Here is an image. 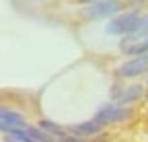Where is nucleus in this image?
<instances>
[{
    "mask_svg": "<svg viewBox=\"0 0 148 142\" xmlns=\"http://www.w3.org/2000/svg\"><path fill=\"white\" fill-rule=\"evenodd\" d=\"M130 117V109L123 107V105H103V107L97 111L95 119L103 126L107 123H117V121H123Z\"/></svg>",
    "mask_w": 148,
    "mask_h": 142,
    "instance_id": "nucleus-4",
    "label": "nucleus"
},
{
    "mask_svg": "<svg viewBox=\"0 0 148 142\" xmlns=\"http://www.w3.org/2000/svg\"><path fill=\"white\" fill-rule=\"evenodd\" d=\"M8 138H12L14 142H51L56 138H51V134H47L43 128H33V126H25L23 128H14L6 132Z\"/></svg>",
    "mask_w": 148,
    "mask_h": 142,
    "instance_id": "nucleus-2",
    "label": "nucleus"
},
{
    "mask_svg": "<svg viewBox=\"0 0 148 142\" xmlns=\"http://www.w3.org/2000/svg\"><path fill=\"white\" fill-rule=\"evenodd\" d=\"M121 8L119 0H95V2H90L86 8H84V14L86 16H92V19H97V16H107V14H113Z\"/></svg>",
    "mask_w": 148,
    "mask_h": 142,
    "instance_id": "nucleus-5",
    "label": "nucleus"
},
{
    "mask_svg": "<svg viewBox=\"0 0 148 142\" xmlns=\"http://www.w3.org/2000/svg\"><path fill=\"white\" fill-rule=\"evenodd\" d=\"M101 128H103V123H99L97 119H90V121L78 123V126H72L70 132L72 134H97V132H101Z\"/></svg>",
    "mask_w": 148,
    "mask_h": 142,
    "instance_id": "nucleus-9",
    "label": "nucleus"
},
{
    "mask_svg": "<svg viewBox=\"0 0 148 142\" xmlns=\"http://www.w3.org/2000/svg\"><path fill=\"white\" fill-rule=\"evenodd\" d=\"M0 126H2L4 132L14 130V128H23L25 126V117L21 113H16V111L2 109V111H0Z\"/></svg>",
    "mask_w": 148,
    "mask_h": 142,
    "instance_id": "nucleus-8",
    "label": "nucleus"
},
{
    "mask_svg": "<svg viewBox=\"0 0 148 142\" xmlns=\"http://www.w3.org/2000/svg\"><path fill=\"white\" fill-rule=\"evenodd\" d=\"M121 51L127 56H140V54H148V35H144V37L140 39H132V41H127V39H121L119 43Z\"/></svg>",
    "mask_w": 148,
    "mask_h": 142,
    "instance_id": "nucleus-6",
    "label": "nucleus"
},
{
    "mask_svg": "<svg viewBox=\"0 0 148 142\" xmlns=\"http://www.w3.org/2000/svg\"><path fill=\"white\" fill-rule=\"evenodd\" d=\"M144 72H148V54H140V56L127 60L115 68V74L121 78H134V76L144 74Z\"/></svg>",
    "mask_w": 148,
    "mask_h": 142,
    "instance_id": "nucleus-3",
    "label": "nucleus"
},
{
    "mask_svg": "<svg viewBox=\"0 0 148 142\" xmlns=\"http://www.w3.org/2000/svg\"><path fill=\"white\" fill-rule=\"evenodd\" d=\"M140 23H142V14L138 12V10H130V12H125V14H119L117 19H113L105 29H107V33H113V35H130V33H134L138 27H140Z\"/></svg>",
    "mask_w": 148,
    "mask_h": 142,
    "instance_id": "nucleus-1",
    "label": "nucleus"
},
{
    "mask_svg": "<svg viewBox=\"0 0 148 142\" xmlns=\"http://www.w3.org/2000/svg\"><path fill=\"white\" fill-rule=\"evenodd\" d=\"M142 95H144V86H142V84H132V86H125L123 91H117V86H113V99H117L121 105L132 103V101L140 99Z\"/></svg>",
    "mask_w": 148,
    "mask_h": 142,
    "instance_id": "nucleus-7",
    "label": "nucleus"
}]
</instances>
